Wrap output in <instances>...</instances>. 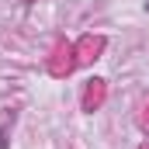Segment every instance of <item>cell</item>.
<instances>
[{"mask_svg": "<svg viewBox=\"0 0 149 149\" xmlns=\"http://www.w3.org/2000/svg\"><path fill=\"white\" fill-rule=\"evenodd\" d=\"M0 149H7V128L0 125Z\"/></svg>", "mask_w": 149, "mask_h": 149, "instance_id": "cell-1", "label": "cell"}, {"mask_svg": "<svg viewBox=\"0 0 149 149\" xmlns=\"http://www.w3.org/2000/svg\"><path fill=\"white\" fill-rule=\"evenodd\" d=\"M146 10H149V3H146Z\"/></svg>", "mask_w": 149, "mask_h": 149, "instance_id": "cell-2", "label": "cell"}]
</instances>
